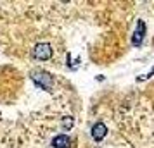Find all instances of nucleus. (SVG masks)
Wrapping results in <instances>:
<instances>
[{
  "mask_svg": "<svg viewBox=\"0 0 154 148\" xmlns=\"http://www.w3.org/2000/svg\"><path fill=\"white\" fill-rule=\"evenodd\" d=\"M31 79L35 81V85H38L45 91H49L50 88H52V85H54L52 76H50L49 72H45V71H33L31 72Z\"/></svg>",
  "mask_w": 154,
  "mask_h": 148,
  "instance_id": "nucleus-1",
  "label": "nucleus"
},
{
  "mask_svg": "<svg viewBox=\"0 0 154 148\" xmlns=\"http://www.w3.org/2000/svg\"><path fill=\"white\" fill-rule=\"evenodd\" d=\"M33 57L38 59V60H49L50 57H52V45L50 43H38L35 45V48H33Z\"/></svg>",
  "mask_w": 154,
  "mask_h": 148,
  "instance_id": "nucleus-2",
  "label": "nucleus"
},
{
  "mask_svg": "<svg viewBox=\"0 0 154 148\" xmlns=\"http://www.w3.org/2000/svg\"><path fill=\"white\" fill-rule=\"evenodd\" d=\"M146 31H147L146 22L142 21V19H139L137 24H135V31H133V36H132L133 47H140V45H142L144 38H146Z\"/></svg>",
  "mask_w": 154,
  "mask_h": 148,
  "instance_id": "nucleus-3",
  "label": "nucleus"
},
{
  "mask_svg": "<svg viewBox=\"0 0 154 148\" xmlns=\"http://www.w3.org/2000/svg\"><path fill=\"white\" fill-rule=\"evenodd\" d=\"M107 134V127H106L104 122H95L92 126V138L95 141H102Z\"/></svg>",
  "mask_w": 154,
  "mask_h": 148,
  "instance_id": "nucleus-4",
  "label": "nucleus"
},
{
  "mask_svg": "<svg viewBox=\"0 0 154 148\" xmlns=\"http://www.w3.org/2000/svg\"><path fill=\"white\" fill-rule=\"evenodd\" d=\"M69 145L71 141L68 138V134H59V136H56L52 140V147L54 148H69Z\"/></svg>",
  "mask_w": 154,
  "mask_h": 148,
  "instance_id": "nucleus-5",
  "label": "nucleus"
},
{
  "mask_svg": "<svg viewBox=\"0 0 154 148\" xmlns=\"http://www.w3.org/2000/svg\"><path fill=\"white\" fill-rule=\"evenodd\" d=\"M61 126H63V129L69 131L71 127H73V117H64L63 122H61Z\"/></svg>",
  "mask_w": 154,
  "mask_h": 148,
  "instance_id": "nucleus-6",
  "label": "nucleus"
},
{
  "mask_svg": "<svg viewBox=\"0 0 154 148\" xmlns=\"http://www.w3.org/2000/svg\"><path fill=\"white\" fill-rule=\"evenodd\" d=\"M154 76V67H152V71H149L147 74H144V76H139L137 78V81H146V79H151Z\"/></svg>",
  "mask_w": 154,
  "mask_h": 148,
  "instance_id": "nucleus-7",
  "label": "nucleus"
}]
</instances>
